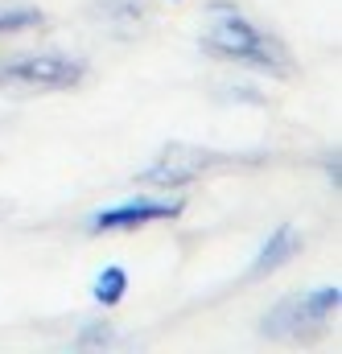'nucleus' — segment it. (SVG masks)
Instances as JSON below:
<instances>
[{"label": "nucleus", "mask_w": 342, "mask_h": 354, "mask_svg": "<svg viewBox=\"0 0 342 354\" xmlns=\"http://www.w3.org/2000/svg\"><path fill=\"white\" fill-rule=\"evenodd\" d=\"M342 292L339 284H326V288H314L305 297H289L280 301L268 317H264V334L268 338H301L305 326H322L334 309H339Z\"/></svg>", "instance_id": "7ed1b4c3"}, {"label": "nucleus", "mask_w": 342, "mask_h": 354, "mask_svg": "<svg viewBox=\"0 0 342 354\" xmlns=\"http://www.w3.org/2000/svg\"><path fill=\"white\" fill-rule=\"evenodd\" d=\"M177 210H181V202H124V206L91 214L87 227L91 231H124V227H145V223H157V218H173Z\"/></svg>", "instance_id": "39448f33"}, {"label": "nucleus", "mask_w": 342, "mask_h": 354, "mask_svg": "<svg viewBox=\"0 0 342 354\" xmlns=\"http://www.w3.org/2000/svg\"><path fill=\"white\" fill-rule=\"evenodd\" d=\"M124 288H128V276H124V268H116V264L103 268V272L95 276V284H91V292H95L99 305H120Z\"/></svg>", "instance_id": "0eeeda50"}, {"label": "nucleus", "mask_w": 342, "mask_h": 354, "mask_svg": "<svg viewBox=\"0 0 342 354\" xmlns=\"http://www.w3.org/2000/svg\"><path fill=\"white\" fill-rule=\"evenodd\" d=\"M223 165H235L231 157L223 153H206V149H194V145H170L149 169H141V181H157V185H186L198 174H210V169H223Z\"/></svg>", "instance_id": "20e7f679"}, {"label": "nucleus", "mask_w": 342, "mask_h": 354, "mask_svg": "<svg viewBox=\"0 0 342 354\" xmlns=\"http://www.w3.org/2000/svg\"><path fill=\"white\" fill-rule=\"evenodd\" d=\"M202 46L210 54H219V58L256 66V71H268V75H289V50L272 33L256 29L248 17H240L227 4H215L210 8V25L202 33Z\"/></svg>", "instance_id": "f257e3e1"}, {"label": "nucleus", "mask_w": 342, "mask_h": 354, "mask_svg": "<svg viewBox=\"0 0 342 354\" xmlns=\"http://www.w3.org/2000/svg\"><path fill=\"white\" fill-rule=\"evenodd\" d=\"M83 58L71 54H17L0 62V87L17 91H62L83 83Z\"/></svg>", "instance_id": "f03ea898"}, {"label": "nucleus", "mask_w": 342, "mask_h": 354, "mask_svg": "<svg viewBox=\"0 0 342 354\" xmlns=\"http://www.w3.org/2000/svg\"><path fill=\"white\" fill-rule=\"evenodd\" d=\"M297 248H301V235H297L289 223H280V227L268 235V243L260 248V256L252 260V268H248V280H260V276H268V272L285 268L293 256H297Z\"/></svg>", "instance_id": "423d86ee"}, {"label": "nucleus", "mask_w": 342, "mask_h": 354, "mask_svg": "<svg viewBox=\"0 0 342 354\" xmlns=\"http://www.w3.org/2000/svg\"><path fill=\"white\" fill-rule=\"evenodd\" d=\"M29 25H42V12L37 8H4L0 12V33H21Z\"/></svg>", "instance_id": "6e6552de"}]
</instances>
